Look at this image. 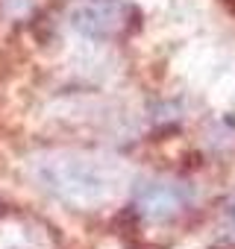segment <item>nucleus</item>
I'll return each mask as SVG.
<instances>
[{
  "label": "nucleus",
  "mask_w": 235,
  "mask_h": 249,
  "mask_svg": "<svg viewBox=\"0 0 235 249\" xmlns=\"http://www.w3.org/2000/svg\"><path fill=\"white\" fill-rule=\"evenodd\" d=\"M220 217H223V229H226V234H229V237H235V191L226 196Z\"/></svg>",
  "instance_id": "20e7f679"
},
{
  "label": "nucleus",
  "mask_w": 235,
  "mask_h": 249,
  "mask_svg": "<svg viewBox=\"0 0 235 249\" xmlns=\"http://www.w3.org/2000/svg\"><path fill=\"white\" fill-rule=\"evenodd\" d=\"M41 179L59 199L74 205H94L112 194V176L100 164L79 156H62L56 161H47Z\"/></svg>",
  "instance_id": "f257e3e1"
},
{
  "label": "nucleus",
  "mask_w": 235,
  "mask_h": 249,
  "mask_svg": "<svg viewBox=\"0 0 235 249\" xmlns=\"http://www.w3.org/2000/svg\"><path fill=\"white\" fill-rule=\"evenodd\" d=\"M194 199V191L188 182L174 176H153L141 179L133 188V211L150 223H165L182 214Z\"/></svg>",
  "instance_id": "7ed1b4c3"
},
{
  "label": "nucleus",
  "mask_w": 235,
  "mask_h": 249,
  "mask_svg": "<svg viewBox=\"0 0 235 249\" xmlns=\"http://www.w3.org/2000/svg\"><path fill=\"white\" fill-rule=\"evenodd\" d=\"M138 21V12L127 0H82L71 12V27L94 41H112L127 36Z\"/></svg>",
  "instance_id": "f03ea898"
}]
</instances>
